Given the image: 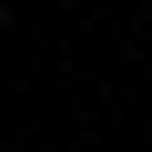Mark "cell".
<instances>
[{
	"label": "cell",
	"instance_id": "1",
	"mask_svg": "<svg viewBox=\"0 0 152 152\" xmlns=\"http://www.w3.org/2000/svg\"><path fill=\"white\" fill-rule=\"evenodd\" d=\"M0 31H10V0H0Z\"/></svg>",
	"mask_w": 152,
	"mask_h": 152
}]
</instances>
